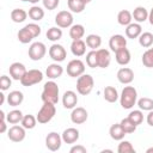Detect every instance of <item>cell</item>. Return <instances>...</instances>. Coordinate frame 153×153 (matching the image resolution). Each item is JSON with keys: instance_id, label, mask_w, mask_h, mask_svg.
Returning a JSON list of instances; mask_svg holds the SVG:
<instances>
[{"instance_id": "43", "label": "cell", "mask_w": 153, "mask_h": 153, "mask_svg": "<svg viewBox=\"0 0 153 153\" xmlns=\"http://www.w3.org/2000/svg\"><path fill=\"white\" fill-rule=\"evenodd\" d=\"M120 124H121V127L123 128V130L126 131V134H131V133H134V131L136 130V128H137V126L134 124L128 117L123 118V120L120 122Z\"/></svg>"}, {"instance_id": "28", "label": "cell", "mask_w": 153, "mask_h": 153, "mask_svg": "<svg viewBox=\"0 0 153 153\" xmlns=\"http://www.w3.org/2000/svg\"><path fill=\"white\" fill-rule=\"evenodd\" d=\"M133 20V14L128 10H121L117 13V23L122 26H127L131 23Z\"/></svg>"}, {"instance_id": "38", "label": "cell", "mask_w": 153, "mask_h": 153, "mask_svg": "<svg viewBox=\"0 0 153 153\" xmlns=\"http://www.w3.org/2000/svg\"><path fill=\"white\" fill-rule=\"evenodd\" d=\"M137 106L140 110L142 111H151L153 110V99L148 98V97H142L140 99H137Z\"/></svg>"}, {"instance_id": "39", "label": "cell", "mask_w": 153, "mask_h": 153, "mask_svg": "<svg viewBox=\"0 0 153 153\" xmlns=\"http://www.w3.org/2000/svg\"><path fill=\"white\" fill-rule=\"evenodd\" d=\"M142 65L147 68H153V48H148L142 54Z\"/></svg>"}, {"instance_id": "41", "label": "cell", "mask_w": 153, "mask_h": 153, "mask_svg": "<svg viewBox=\"0 0 153 153\" xmlns=\"http://www.w3.org/2000/svg\"><path fill=\"white\" fill-rule=\"evenodd\" d=\"M86 65L90 68L98 67V57H97V50H91L86 54Z\"/></svg>"}, {"instance_id": "20", "label": "cell", "mask_w": 153, "mask_h": 153, "mask_svg": "<svg viewBox=\"0 0 153 153\" xmlns=\"http://www.w3.org/2000/svg\"><path fill=\"white\" fill-rule=\"evenodd\" d=\"M115 59H116V62L118 65L127 66L131 60V55H130V51L128 50V48L124 47V48H122L115 53Z\"/></svg>"}, {"instance_id": "54", "label": "cell", "mask_w": 153, "mask_h": 153, "mask_svg": "<svg viewBox=\"0 0 153 153\" xmlns=\"http://www.w3.org/2000/svg\"><path fill=\"white\" fill-rule=\"evenodd\" d=\"M105 152H112V151L111 149H103L102 151V153H105Z\"/></svg>"}, {"instance_id": "29", "label": "cell", "mask_w": 153, "mask_h": 153, "mask_svg": "<svg viewBox=\"0 0 153 153\" xmlns=\"http://www.w3.org/2000/svg\"><path fill=\"white\" fill-rule=\"evenodd\" d=\"M86 45L91 49V50H97L99 49V47L102 45V38L99 35H96V33H91L86 37Z\"/></svg>"}, {"instance_id": "34", "label": "cell", "mask_w": 153, "mask_h": 153, "mask_svg": "<svg viewBox=\"0 0 153 153\" xmlns=\"http://www.w3.org/2000/svg\"><path fill=\"white\" fill-rule=\"evenodd\" d=\"M45 36H47V38H48L49 41H51V42H57L59 39L62 38V30H61V27H59V26H53V27H50V29L47 30Z\"/></svg>"}, {"instance_id": "14", "label": "cell", "mask_w": 153, "mask_h": 153, "mask_svg": "<svg viewBox=\"0 0 153 153\" xmlns=\"http://www.w3.org/2000/svg\"><path fill=\"white\" fill-rule=\"evenodd\" d=\"M127 47V38L123 35H112L109 39V48L111 49V51L116 53L117 50L122 49Z\"/></svg>"}, {"instance_id": "22", "label": "cell", "mask_w": 153, "mask_h": 153, "mask_svg": "<svg viewBox=\"0 0 153 153\" xmlns=\"http://www.w3.org/2000/svg\"><path fill=\"white\" fill-rule=\"evenodd\" d=\"M7 103L10 106H18L23 103L24 100V94L22 91H18V90H14V91H11L8 94H7V98H6Z\"/></svg>"}, {"instance_id": "52", "label": "cell", "mask_w": 153, "mask_h": 153, "mask_svg": "<svg viewBox=\"0 0 153 153\" xmlns=\"http://www.w3.org/2000/svg\"><path fill=\"white\" fill-rule=\"evenodd\" d=\"M38 1H42V0H29V2H31L32 5H36Z\"/></svg>"}, {"instance_id": "25", "label": "cell", "mask_w": 153, "mask_h": 153, "mask_svg": "<svg viewBox=\"0 0 153 153\" xmlns=\"http://www.w3.org/2000/svg\"><path fill=\"white\" fill-rule=\"evenodd\" d=\"M133 14V19L136 23H143L148 19V11L143 7V6H137L134 8V11L131 12Z\"/></svg>"}, {"instance_id": "45", "label": "cell", "mask_w": 153, "mask_h": 153, "mask_svg": "<svg viewBox=\"0 0 153 153\" xmlns=\"http://www.w3.org/2000/svg\"><path fill=\"white\" fill-rule=\"evenodd\" d=\"M12 85V79L7 75H1L0 78V90L1 91H7Z\"/></svg>"}, {"instance_id": "2", "label": "cell", "mask_w": 153, "mask_h": 153, "mask_svg": "<svg viewBox=\"0 0 153 153\" xmlns=\"http://www.w3.org/2000/svg\"><path fill=\"white\" fill-rule=\"evenodd\" d=\"M59 93H60V90H59L57 84L54 80H50V81H47L44 84L41 98H42L43 103L48 102V103L57 104V102H59Z\"/></svg>"}, {"instance_id": "11", "label": "cell", "mask_w": 153, "mask_h": 153, "mask_svg": "<svg viewBox=\"0 0 153 153\" xmlns=\"http://www.w3.org/2000/svg\"><path fill=\"white\" fill-rule=\"evenodd\" d=\"M49 56L53 61L55 62H62L66 60L67 57V53H66V49L63 48V45L61 44H57V43H54L50 48H49Z\"/></svg>"}, {"instance_id": "17", "label": "cell", "mask_w": 153, "mask_h": 153, "mask_svg": "<svg viewBox=\"0 0 153 153\" xmlns=\"http://www.w3.org/2000/svg\"><path fill=\"white\" fill-rule=\"evenodd\" d=\"M61 136H62V140H63L65 143L73 145V143H75V142L79 140V137H80V133H79V130H78L76 128L71 127V128L65 129L63 133L61 134Z\"/></svg>"}, {"instance_id": "37", "label": "cell", "mask_w": 153, "mask_h": 153, "mask_svg": "<svg viewBox=\"0 0 153 153\" xmlns=\"http://www.w3.org/2000/svg\"><path fill=\"white\" fill-rule=\"evenodd\" d=\"M139 44L143 48H149L153 44V33L151 32H142L139 36Z\"/></svg>"}, {"instance_id": "10", "label": "cell", "mask_w": 153, "mask_h": 153, "mask_svg": "<svg viewBox=\"0 0 153 153\" xmlns=\"http://www.w3.org/2000/svg\"><path fill=\"white\" fill-rule=\"evenodd\" d=\"M25 128L20 124V126H18V124H13L8 130H7V137L11 140V141H13V142H22L24 139H25V135H26V133H25Z\"/></svg>"}, {"instance_id": "21", "label": "cell", "mask_w": 153, "mask_h": 153, "mask_svg": "<svg viewBox=\"0 0 153 153\" xmlns=\"http://www.w3.org/2000/svg\"><path fill=\"white\" fill-rule=\"evenodd\" d=\"M142 33V27L140 25V23H130L129 25L126 26V37L134 39V38H139V36Z\"/></svg>"}, {"instance_id": "8", "label": "cell", "mask_w": 153, "mask_h": 153, "mask_svg": "<svg viewBox=\"0 0 153 153\" xmlns=\"http://www.w3.org/2000/svg\"><path fill=\"white\" fill-rule=\"evenodd\" d=\"M73 14L71 13V11H60L57 12V14L55 16V24L61 27V29H67L71 27L73 25Z\"/></svg>"}, {"instance_id": "48", "label": "cell", "mask_w": 153, "mask_h": 153, "mask_svg": "<svg viewBox=\"0 0 153 153\" xmlns=\"http://www.w3.org/2000/svg\"><path fill=\"white\" fill-rule=\"evenodd\" d=\"M69 152H71V153H86L87 149H86V147H84L82 145H74V146L71 147Z\"/></svg>"}, {"instance_id": "3", "label": "cell", "mask_w": 153, "mask_h": 153, "mask_svg": "<svg viewBox=\"0 0 153 153\" xmlns=\"http://www.w3.org/2000/svg\"><path fill=\"white\" fill-rule=\"evenodd\" d=\"M94 86V80L90 74H82L76 79V91L81 96H87L92 92Z\"/></svg>"}, {"instance_id": "44", "label": "cell", "mask_w": 153, "mask_h": 153, "mask_svg": "<svg viewBox=\"0 0 153 153\" xmlns=\"http://www.w3.org/2000/svg\"><path fill=\"white\" fill-rule=\"evenodd\" d=\"M25 27L30 31V33L33 36V38H36L41 35V26L36 23H29V24L25 25Z\"/></svg>"}, {"instance_id": "16", "label": "cell", "mask_w": 153, "mask_h": 153, "mask_svg": "<svg viewBox=\"0 0 153 153\" xmlns=\"http://www.w3.org/2000/svg\"><path fill=\"white\" fill-rule=\"evenodd\" d=\"M78 104V96L74 91L68 90L62 96V105L65 109H74Z\"/></svg>"}, {"instance_id": "47", "label": "cell", "mask_w": 153, "mask_h": 153, "mask_svg": "<svg viewBox=\"0 0 153 153\" xmlns=\"http://www.w3.org/2000/svg\"><path fill=\"white\" fill-rule=\"evenodd\" d=\"M6 123H8L7 120H6V115H5L4 110H0V133H1V134H4L5 131L8 130Z\"/></svg>"}, {"instance_id": "27", "label": "cell", "mask_w": 153, "mask_h": 153, "mask_svg": "<svg viewBox=\"0 0 153 153\" xmlns=\"http://www.w3.org/2000/svg\"><path fill=\"white\" fill-rule=\"evenodd\" d=\"M84 35H85V27L81 24H73L69 27V37L72 38V41L81 39Z\"/></svg>"}, {"instance_id": "51", "label": "cell", "mask_w": 153, "mask_h": 153, "mask_svg": "<svg viewBox=\"0 0 153 153\" xmlns=\"http://www.w3.org/2000/svg\"><path fill=\"white\" fill-rule=\"evenodd\" d=\"M5 103V94H4V91L0 92V105H2Z\"/></svg>"}, {"instance_id": "9", "label": "cell", "mask_w": 153, "mask_h": 153, "mask_svg": "<svg viewBox=\"0 0 153 153\" xmlns=\"http://www.w3.org/2000/svg\"><path fill=\"white\" fill-rule=\"evenodd\" d=\"M63 140H62V136L56 133V131H50L47 136H45V147L51 151V152H56L61 148V145H62Z\"/></svg>"}, {"instance_id": "42", "label": "cell", "mask_w": 153, "mask_h": 153, "mask_svg": "<svg viewBox=\"0 0 153 153\" xmlns=\"http://www.w3.org/2000/svg\"><path fill=\"white\" fill-rule=\"evenodd\" d=\"M128 118H129L134 124H136V126L141 124L142 121H143V114H142V110L139 109V110H133V111H130L129 115H128Z\"/></svg>"}, {"instance_id": "50", "label": "cell", "mask_w": 153, "mask_h": 153, "mask_svg": "<svg viewBox=\"0 0 153 153\" xmlns=\"http://www.w3.org/2000/svg\"><path fill=\"white\" fill-rule=\"evenodd\" d=\"M148 22H149V24L153 26V7H152L151 11L148 12Z\"/></svg>"}, {"instance_id": "13", "label": "cell", "mask_w": 153, "mask_h": 153, "mask_svg": "<svg viewBox=\"0 0 153 153\" xmlns=\"http://www.w3.org/2000/svg\"><path fill=\"white\" fill-rule=\"evenodd\" d=\"M8 72H10V76L13 79V80H22V78L25 75V73L27 72L25 66L22 63V62H13L10 68H8Z\"/></svg>"}, {"instance_id": "6", "label": "cell", "mask_w": 153, "mask_h": 153, "mask_svg": "<svg viewBox=\"0 0 153 153\" xmlns=\"http://www.w3.org/2000/svg\"><path fill=\"white\" fill-rule=\"evenodd\" d=\"M66 72L71 78H79L85 73V63L79 59L71 60L67 65Z\"/></svg>"}, {"instance_id": "1", "label": "cell", "mask_w": 153, "mask_h": 153, "mask_svg": "<svg viewBox=\"0 0 153 153\" xmlns=\"http://www.w3.org/2000/svg\"><path fill=\"white\" fill-rule=\"evenodd\" d=\"M137 102V91L134 86H124L120 94V104L123 109H131Z\"/></svg>"}, {"instance_id": "53", "label": "cell", "mask_w": 153, "mask_h": 153, "mask_svg": "<svg viewBox=\"0 0 153 153\" xmlns=\"http://www.w3.org/2000/svg\"><path fill=\"white\" fill-rule=\"evenodd\" d=\"M146 153H153V146H152V147H149V148H147Z\"/></svg>"}, {"instance_id": "35", "label": "cell", "mask_w": 153, "mask_h": 153, "mask_svg": "<svg viewBox=\"0 0 153 153\" xmlns=\"http://www.w3.org/2000/svg\"><path fill=\"white\" fill-rule=\"evenodd\" d=\"M17 38H18V41L20 42V43H23V44H27V43H30L32 39H33V36L30 33V31L24 26L23 29H20L19 31H18V33H17Z\"/></svg>"}, {"instance_id": "4", "label": "cell", "mask_w": 153, "mask_h": 153, "mask_svg": "<svg viewBox=\"0 0 153 153\" xmlns=\"http://www.w3.org/2000/svg\"><path fill=\"white\" fill-rule=\"evenodd\" d=\"M56 114V108H55V104L53 103H48V102H44L43 105L41 106L38 114H37V121L38 123L41 124H45L48 122H50L54 116Z\"/></svg>"}, {"instance_id": "24", "label": "cell", "mask_w": 153, "mask_h": 153, "mask_svg": "<svg viewBox=\"0 0 153 153\" xmlns=\"http://www.w3.org/2000/svg\"><path fill=\"white\" fill-rule=\"evenodd\" d=\"M109 134H110V137L112 140H115V141H121V140L124 139V135H127L120 123L112 124L110 127V129H109Z\"/></svg>"}, {"instance_id": "30", "label": "cell", "mask_w": 153, "mask_h": 153, "mask_svg": "<svg viewBox=\"0 0 153 153\" xmlns=\"http://www.w3.org/2000/svg\"><path fill=\"white\" fill-rule=\"evenodd\" d=\"M29 17L33 20V22H39L44 18V10L37 5H33L29 8V12H27Z\"/></svg>"}, {"instance_id": "26", "label": "cell", "mask_w": 153, "mask_h": 153, "mask_svg": "<svg viewBox=\"0 0 153 153\" xmlns=\"http://www.w3.org/2000/svg\"><path fill=\"white\" fill-rule=\"evenodd\" d=\"M103 97L106 102L109 103H115L117 102V99L120 98V94L117 92V90L114 87V86H106L104 90H103Z\"/></svg>"}, {"instance_id": "15", "label": "cell", "mask_w": 153, "mask_h": 153, "mask_svg": "<svg viewBox=\"0 0 153 153\" xmlns=\"http://www.w3.org/2000/svg\"><path fill=\"white\" fill-rule=\"evenodd\" d=\"M116 76H117V80H118L121 84H123V85H129V84L134 80V72H133V69L129 68V67H122V68L118 69Z\"/></svg>"}, {"instance_id": "46", "label": "cell", "mask_w": 153, "mask_h": 153, "mask_svg": "<svg viewBox=\"0 0 153 153\" xmlns=\"http://www.w3.org/2000/svg\"><path fill=\"white\" fill-rule=\"evenodd\" d=\"M42 4L44 8H47L48 11H53L59 6L60 0H42Z\"/></svg>"}, {"instance_id": "56", "label": "cell", "mask_w": 153, "mask_h": 153, "mask_svg": "<svg viewBox=\"0 0 153 153\" xmlns=\"http://www.w3.org/2000/svg\"><path fill=\"white\" fill-rule=\"evenodd\" d=\"M22 1H29V0H22Z\"/></svg>"}, {"instance_id": "5", "label": "cell", "mask_w": 153, "mask_h": 153, "mask_svg": "<svg viewBox=\"0 0 153 153\" xmlns=\"http://www.w3.org/2000/svg\"><path fill=\"white\" fill-rule=\"evenodd\" d=\"M42 80H43L42 71H39V69H30L22 78L20 84L23 86H25V87H29V86H32V85H36V84L41 82Z\"/></svg>"}, {"instance_id": "55", "label": "cell", "mask_w": 153, "mask_h": 153, "mask_svg": "<svg viewBox=\"0 0 153 153\" xmlns=\"http://www.w3.org/2000/svg\"><path fill=\"white\" fill-rule=\"evenodd\" d=\"M91 1H92V0H85V2H86V4H88V2H91Z\"/></svg>"}, {"instance_id": "31", "label": "cell", "mask_w": 153, "mask_h": 153, "mask_svg": "<svg viewBox=\"0 0 153 153\" xmlns=\"http://www.w3.org/2000/svg\"><path fill=\"white\" fill-rule=\"evenodd\" d=\"M67 5L71 12L73 13H81L85 10L86 2L85 0H67Z\"/></svg>"}, {"instance_id": "36", "label": "cell", "mask_w": 153, "mask_h": 153, "mask_svg": "<svg viewBox=\"0 0 153 153\" xmlns=\"http://www.w3.org/2000/svg\"><path fill=\"white\" fill-rule=\"evenodd\" d=\"M37 122H38V121H37V117H35L33 115L27 114V115H24V117H23L20 124H22L25 129H33V128L36 127Z\"/></svg>"}, {"instance_id": "40", "label": "cell", "mask_w": 153, "mask_h": 153, "mask_svg": "<svg viewBox=\"0 0 153 153\" xmlns=\"http://www.w3.org/2000/svg\"><path fill=\"white\" fill-rule=\"evenodd\" d=\"M117 152L118 153H135V148L133 147L130 141L121 140V142L117 146Z\"/></svg>"}, {"instance_id": "23", "label": "cell", "mask_w": 153, "mask_h": 153, "mask_svg": "<svg viewBox=\"0 0 153 153\" xmlns=\"http://www.w3.org/2000/svg\"><path fill=\"white\" fill-rule=\"evenodd\" d=\"M71 51L76 57H80V56L85 55V53H86V42H84L82 39L73 41L72 44H71Z\"/></svg>"}, {"instance_id": "19", "label": "cell", "mask_w": 153, "mask_h": 153, "mask_svg": "<svg viewBox=\"0 0 153 153\" xmlns=\"http://www.w3.org/2000/svg\"><path fill=\"white\" fill-rule=\"evenodd\" d=\"M63 74V67L59 63V62H54L51 65H49L45 69V75L50 79V80H54V79H59L61 75Z\"/></svg>"}, {"instance_id": "7", "label": "cell", "mask_w": 153, "mask_h": 153, "mask_svg": "<svg viewBox=\"0 0 153 153\" xmlns=\"http://www.w3.org/2000/svg\"><path fill=\"white\" fill-rule=\"evenodd\" d=\"M29 57L32 61H39L44 57V55L47 54V47L44 43L42 42H33L30 48H29Z\"/></svg>"}, {"instance_id": "49", "label": "cell", "mask_w": 153, "mask_h": 153, "mask_svg": "<svg viewBox=\"0 0 153 153\" xmlns=\"http://www.w3.org/2000/svg\"><path fill=\"white\" fill-rule=\"evenodd\" d=\"M146 121H147L148 126L153 127V110L148 111V115H147V117H146Z\"/></svg>"}, {"instance_id": "32", "label": "cell", "mask_w": 153, "mask_h": 153, "mask_svg": "<svg viewBox=\"0 0 153 153\" xmlns=\"http://www.w3.org/2000/svg\"><path fill=\"white\" fill-rule=\"evenodd\" d=\"M27 16H29L27 12L25 10H23V8H14L11 12V19L14 23H23V22H25Z\"/></svg>"}, {"instance_id": "33", "label": "cell", "mask_w": 153, "mask_h": 153, "mask_svg": "<svg viewBox=\"0 0 153 153\" xmlns=\"http://www.w3.org/2000/svg\"><path fill=\"white\" fill-rule=\"evenodd\" d=\"M23 117H24L23 112H22L20 110H18V109H14V110L10 111V112L6 115V120H7V122H8L10 124L20 123L22 120H23Z\"/></svg>"}, {"instance_id": "18", "label": "cell", "mask_w": 153, "mask_h": 153, "mask_svg": "<svg viewBox=\"0 0 153 153\" xmlns=\"http://www.w3.org/2000/svg\"><path fill=\"white\" fill-rule=\"evenodd\" d=\"M97 57H98V67L99 68H108L111 62V55L108 49L99 48L97 49Z\"/></svg>"}, {"instance_id": "12", "label": "cell", "mask_w": 153, "mask_h": 153, "mask_svg": "<svg viewBox=\"0 0 153 153\" xmlns=\"http://www.w3.org/2000/svg\"><path fill=\"white\" fill-rule=\"evenodd\" d=\"M88 114L85 108L82 106H75L71 112V121L74 124H82L87 121Z\"/></svg>"}]
</instances>
